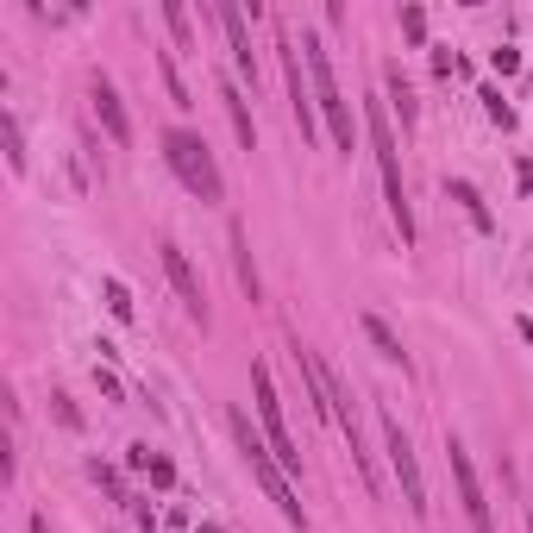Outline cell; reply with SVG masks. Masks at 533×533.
Listing matches in <instances>:
<instances>
[{"label": "cell", "instance_id": "4dcf8cb0", "mask_svg": "<svg viewBox=\"0 0 533 533\" xmlns=\"http://www.w3.org/2000/svg\"><path fill=\"white\" fill-rule=\"evenodd\" d=\"M32 533H51V521H44V515H32Z\"/></svg>", "mask_w": 533, "mask_h": 533}, {"label": "cell", "instance_id": "484cf974", "mask_svg": "<svg viewBox=\"0 0 533 533\" xmlns=\"http://www.w3.org/2000/svg\"><path fill=\"white\" fill-rule=\"evenodd\" d=\"M95 383H101V396H107V402H120V377H113V370L95 364Z\"/></svg>", "mask_w": 533, "mask_h": 533}, {"label": "cell", "instance_id": "f546056e", "mask_svg": "<svg viewBox=\"0 0 533 533\" xmlns=\"http://www.w3.org/2000/svg\"><path fill=\"white\" fill-rule=\"evenodd\" d=\"M195 533H226V527H220V521H201V527H195Z\"/></svg>", "mask_w": 533, "mask_h": 533}, {"label": "cell", "instance_id": "d6a6232c", "mask_svg": "<svg viewBox=\"0 0 533 533\" xmlns=\"http://www.w3.org/2000/svg\"><path fill=\"white\" fill-rule=\"evenodd\" d=\"M527 95H533V76H527Z\"/></svg>", "mask_w": 533, "mask_h": 533}, {"label": "cell", "instance_id": "9a60e30c", "mask_svg": "<svg viewBox=\"0 0 533 533\" xmlns=\"http://www.w3.org/2000/svg\"><path fill=\"white\" fill-rule=\"evenodd\" d=\"M233 264H239V289L251 295V301H264V283H258V264H251V245H245V226H233Z\"/></svg>", "mask_w": 533, "mask_h": 533}, {"label": "cell", "instance_id": "44dd1931", "mask_svg": "<svg viewBox=\"0 0 533 533\" xmlns=\"http://www.w3.org/2000/svg\"><path fill=\"white\" fill-rule=\"evenodd\" d=\"M477 101H483V113H490V120H496L502 132H515V120H521V113H515V107H508V101H502V88H483V95H477Z\"/></svg>", "mask_w": 533, "mask_h": 533}, {"label": "cell", "instance_id": "83f0119b", "mask_svg": "<svg viewBox=\"0 0 533 533\" xmlns=\"http://www.w3.org/2000/svg\"><path fill=\"white\" fill-rule=\"evenodd\" d=\"M515 182H521V189L533 195V157H521V164H515Z\"/></svg>", "mask_w": 533, "mask_h": 533}, {"label": "cell", "instance_id": "8fae6325", "mask_svg": "<svg viewBox=\"0 0 533 533\" xmlns=\"http://www.w3.org/2000/svg\"><path fill=\"white\" fill-rule=\"evenodd\" d=\"M214 19H220V32H226V44H233V69H239V76H251V88H258V57H251V32H245V7H233V0H226V7H220Z\"/></svg>", "mask_w": 533, "mask_h": 533}, {"label": "cell", "instance_id": "cb8c5ba5", "mask_svg": "<svg viewBox=\"0 0 533 533\" xmlns=\"http://www.w3.org/2000/svg\"><path fill=\"white\" fill-rule=\"evenodd\" d=\"M490 69H496V76H515V69H521V51H515V44H496V51H490Z\"/></svg>", "mask_w": 533, "mask_h": 533}, {"label": "cell", "instance_id": "2e32d148", "mask_svg": "<svg viewBox=\"0 0 533 533\" xmlns=\"http://www.w3.org/2000/svg\"><path fill=\"white\" fill-rule=\"evenodd\" d=\"M452 201H458V207H465V214H471V226H477V233H490V226H496V214H490V207H483V195L471 189L465 176L452 182Z\"/></svg>", "mask_w": 533, "mask_h": 533}, {"label": "cell", "instance_id": "6da1fadb", "mask_svg": "<svg viewBox=\"0 0 533 533\" xmlns=\"http://www.w3.org/2000/svg\"><path fill=\"white\" fill-rule=\"evenodd\" d=\"M364 132H370V157H377V176H383L389 220H396L402 245H414V207H408V182H402V145L389 132V101H364Z\"/></svg>", "mask_w": 533, "mask_h": 533}, {"label": "cell", "instance_id": "30bf717a", "mask_svg": "<svg viewBox=\"0 0 533 533\" xmlns=\"http://www.w3.org/2000/svg\"><path fill=\"white\" fill-rule=\"evenodd\" d=\"M88 107H95V120H101V132L113 138V145H132V113H126L120 88H113L107 76H95V82H88Z\"/></svg>", "mask_w": 533, "mask_h": 533}, {"label": "cell", "instance_id": "7402d4cb", "mask_svg": "<svg viewBox=\"0 0 533 533\" xmlns=\"http://www.w3.org/2000/svg\"><path fill=\"white\" fill-rule=\"evenodd\" d=\"M164 26H170V38H176V51H189V7H182V0H170V7H164Z\"/></svg>", "mask_w": 533, "mask_h": 533}, {"label": "cell", "instance_id": "f1b7e54d", "mask_svg": "<svg viewBox=\"0 0 533 533\" xmlns=\"http://www.w3.org/2000/svg\"><path fill=\"white\" fill-rule=\"evenodd\" d=\"M515 327H521V339L533 345V314H521V320H515Z\"/></svg>", "mask_w": 533, "mask_h": 533}, {"label": "cell", "instance_id": "277c9868", "mask_svg": "<svg viewBox=\"0 0 533 533\" xmlns=\"http://www.w3.org/2000/svg\"><path fill=\"white\" fill-rule=\"evenodd\" d=\"M301 63H308V82H314V107H320V126L333 132V145L352 157V107H345L339 95V76H333V57H327V44H320L314 32L301 38Z\"/></svg>", "mask_w": 533, "mask_h": 533}, {"label": "cell", "instance_id": "3957f363", "mask_svg": "<svg viewBox=\"0 0 533 533\" xmlns=\"http://www.w3.org/2000/svg\"><path fill=\"white\" fill-rule=\"evenodd\" d=\"M164 164H170V176L182 182V189L201 195L207 207L226 201V176H220V164H214V151H207V138H201V132L170 126V132H164Z\"/></svg>", "mask_w": 533, "mask_h": 533}, {"label": "cell", "instance_id": "52a82bcc", "mask_svg": "<svg viewBox=\"0 0 533 533\" xmlns=\"http://www.w3.org/2000/svg\"><path fill=\"white\" fill-rule=\"evenodd\" d=\"M446 458H452V483H458V502H465L471 533H496L490 502H483V483H477V465H471V452H465V439H458V433H446Z\"/></svg>", "mask_w": 533, "mask_h": 533}, {"label": "cell", "instance_id": "7c38bea8", "mask_svg": "<svg viewBox=\"0 0 533 533\" xmlns=\"http://www.w3.org/2000/svg\"><path fill=\"white\" fill-rule=\"evenodd\" d=\"M220 107H226V120H233L239 145L251 151V145H258V120H251V101H245V88H239L233 76H220Z\"/></svg>", "mask_w": 533, "mask_h": 533}, {"label": "cell", "instance_id": "ac0fdd59", "mask_svg": "<svg viewBox=\"0 0 533 533\" xmlns=\"http://www.w3.org/2000/svg\"><path fill=\"white\" fill-rule=\"evenodd\" d=\"M0 138H7V170L26 176V132H19V113H0Z\"/></svg>", "mask_w": 533, "mask_h": 533}, {"label": "cell", "instance_id": "e0dca14e", "mask_svg": "<svg viewBox=\"0 0 533 533\" xmlns=\"http://www.w3.org/2000/svg\"><path fill=\"white\" fill-rule=\"evenodd\" d=\"M383 88H389V107H402V126H414V88H408V76H402V63L383 69Z\"/></svg>", "mask_w": 533, "mask_h": 533}, {"label": "cell", "instance_id": "9c48e42d", "mask_svg": "<svg viewBox=\"0 0 533 533\" xmlns=\"http://www.w3.org/2000/svg\"><path fill=\"white\" fill-rule=\"evenodd\" d=\"M157 251H164V276H170V289L182 295V308H189L201 327H207V295H201V276H195V264H189V251H182L176 239H164Z\"/></svg>", "mask_w": 533, "mask_h": 533}, {"label": "cell", "instance_id": "1f68e13d", "mask_svg": "<svg viewBox=\"0 0 533 533\" xmlns=\"http://www.w3.org/2000/svg\"><path fill=\"white\" fill-rule=\"evenodd\" d=\"M527 533H533V508H527Z\"/></svg>", "mask_w": 533, "mask_h": 533}, {"label": "cell", "instance_id": "4fadbf2b", "mask_svg": "<svg viewBox=\"0 0 533 533\" xmlns=\"http://www.w3.org/2000/svg\"><path fill=\"white\" fill-rule=\"evenodd\" d=\"M126 465H132V471H145V477H151V490H176V465H170L164 452L132 446V452H126Z\"/></svg>", "mask_w": 533, "mask_h": 533}, {"label": "cell", "instance_id": "603a6c76", "mask_svg": "<svg viewBox=\"0 0 533 533\" xmlns=\"http://www.w3.org/2000/svg\"><path fill=\"white\" fill-rule=\"evenodd\" d=\"M88 477H95L113 502H126V490H120V471H113V465H101V458H95V465H88Z\"/></svg>", "mask_w": 533, "mask_h": 533}, {"label": "cell", "instance_id": "ba28073f", "mask_svg": "<svg viewBox=\"0 0 533 533\" xmlns=\"http://www.w3.org/2000/svg\"><path fill=\"white\" fill-rule=\"evenodd\" d=\"M276 57H283V76H289V113H295V126H301V138H314L320 132V107H314L308 63H301V51H295L289 38H276Z\"/></svg>", "mask_w": 533, "mask_h": 533}, {"label": "cell", "instance_id": "d4e9b609", "mask_svg": "<svg viewBox=\"0 0 533 533\" xmlns=\"http://www.w3.org/2000/svg\"><path fill=\"white\" fill-rule=\"evenodd\" d=\"M402 32L421 44V38H427V13H421V7H402Z\"/></svg>", "mask_w": 533, "mask_h": 533}, {"label": "cell", "instance_id": "5b68a950", "mask_svg": "<svg viewBox=\"0 0 533 533\" xmlns=\"http://www.w3.org/2000/svg\"><path fill=\"white\" fill-rule=\"evenodd\" d=\"M383 452H389V471H396V483H402L408 515H414V521H427V477H421L414 439H408V427L396 421V414H383Z\"/></svg>", "mask_w": 533, "mask_h": 533}, {"label": "cell", "instance_id": "5bb4252c", "mask_svg": "<svg viewBox=\"0 0 533 533\" xmlns=\"http://www.w3.org/2000/svg\"><path fill=\"white\" fill-rule=\"evenodd\" d=\"M358 327H364L370 345H377V358H389V364H402V370H408V352H402V339H396V327H389L383 314H364Z\"/></svg>", "mask_w": 533, "mask_h": 533}, {"label": "cell", "instance_id": "d6986e66", "mask_svg": "<svg viewBox=\"0 0 533 533\" xmlns=\"http://www.w3.org/2000/svg\"><path fill=\"white\" fill-rule=\"evenodd\" d=\"M101 295H107V314L120 320V327H132V314H138V308H132V289L120 283V276H107V283H101Z\"/></svg>", "mask_w": 533, "mask_h": 533}, {"label": "cell", "instance_id": "ffe728a7", "mask_svg": "<svg viewBox=\"0 0 533 533\" xmlns=\"http://www.w3.org/2000/svg\"><path fill=\"white\" fill-rule=\"evenodd\" d=\"M157 76H164V88H170V101H176V107H195V95H189V82L176 76V57H170V51L157 57Z\"/></svg>", "mask_w": 533, "mask_h": 533}, {"label": "cell", "instance_id": "8992f818", "mask_svg": "<svg viewBox=\"0 0 533 533\" xmlns=\"http://www.w3.org/2000/svg\"><path fill=\"white\" fill-rule=\"evenodd\" d=\"M251 396H258V421H264V439H270L276 465H283V471L295 477V471H301V452H295V439H289V421H283V396H276V377H270V364H251Z\"/></svg>", "mask_w": 533, "mask_h": 533}, {"label": "cell", "instance_id": "4316f807", "mask_svg": "<svg viewBox=\"0 0 533 533\" xmlns=\"http://www.w3.org/2000/svg\"><path fill=\"white\" fill-rule=\"evenodd\" d=\"M51 402H57V421H63V427H82V414L69 408V396H51Z\"/></svg>", "mask_w": 533, "mask_h": 533}, {"label": "cell", "instance_id": "7a4b0ae2", "mask_svg": "<svg viewBox=\"0 0 533 533\" xmlns=\"http://www.w3.org/2000/svg\"><path fill=\"white\" fill-rule=\"evenodd\" d=\"M226 421H233V439H239V452H245V465H251V477H258V490H264V496H270L276 508H283V521H289V527H308V508H301V496H295V483H289V471L276 465L270 439H264L258 427H251V421H245L239 408L226 414Z\"/></svg>", "mask_w": 533, "mask_h": 533}]
</instances>
